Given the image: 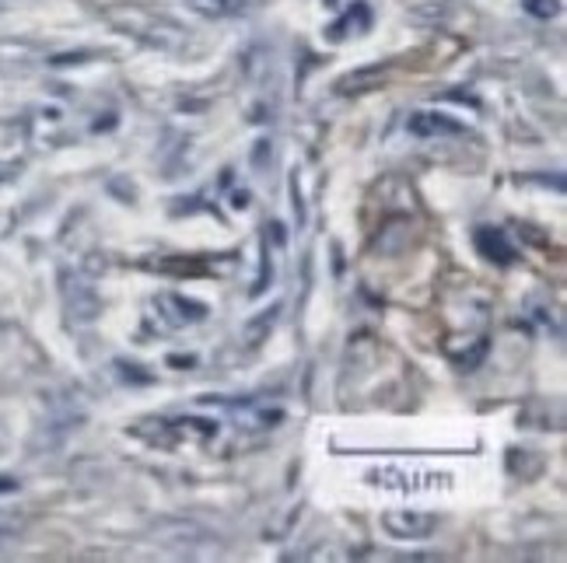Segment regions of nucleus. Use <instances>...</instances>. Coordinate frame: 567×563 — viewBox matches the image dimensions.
<instances>
[{"label":"nucleus","mask_w":567,"mask_h":563,"mask_svg":"<svg viewBox=\"0 0 567 563\" xmlns=\"http://www.w3.org/2000/svg\"><path fill=\"white\" fill-rule=\"evenodd\" d=\"M385 529L403 539H424L434 529L431 514H385Z\"/></svg>","instance_id":"obj_1"},{"label":"nucleus","mask_w":567,"mask_h":563,"mask_svg":"<svg viewBox=\"0 0 567 563\" xmlns=\"http://www.w3.org/2000/svg\"><path fill=\"white\" fill-rule=\"evenodd\" d=\"M480 246H487L484 252H487L491 259H497V263H512V259H515V252H508V246L501 242L497 234H491V231H480Z\"/></svg>","instance_id":"obj_2"},{"label":"nucleus","mask_w":567,"mask_h":563,"mask_svg":"<svg viewBox=\"0 0 567 563\" xmlns=\"http://www.w3.org/2000/svg\"><path fill=\"white\" fill-rule=\"evenodd\" d=\"M526 8L533 14H543V18H550L557 11V0H526Z\"/></svg>","instance_id":"obj_3"}]
</instances>
